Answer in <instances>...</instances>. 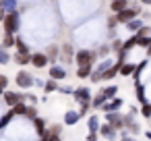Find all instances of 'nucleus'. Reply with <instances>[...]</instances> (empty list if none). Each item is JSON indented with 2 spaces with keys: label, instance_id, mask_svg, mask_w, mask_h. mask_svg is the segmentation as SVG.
I'll return each instance as SVG.
<instances>
[{
  "label": "nucleus",
  "instance_id": "6",
  "mask_svg": "<svg viewBox=\"0 0 151 141\" xmlns=\"http://www.w3.org/2000/svg\"><path fill=\"white\" fill-rule=\"evenodd\" d=\"M122 106V100H118V98H114L112 102H106L101 108H104V112L108 114V112H118V108Z\"/></svg>",
  "mask_w": 151,
  "mask_h": 141
},
{
  "label": "nucleus",
  "instance_id": "15",
  "mask_svg": "<svg viewBox=\"0 0 151 141\" xmlns=\"http://www.w3.org/2000/svg\"><path fill=\"white\" fill-rule=\"evenodd\" d=\"M134 71H137V67H134V64H130V62L120 67V75H122V77H128V75L132 77V75H134Z\"/></svg>",
  "mask_w": 151,
  "mask_h": 141
},
{
  "label": "nucleus",
  "instance_id": "36",
  "mask_svg": "<svg viewBox=\"0 0 151 141\" xmlns=\"http://www.w3.org/2000/svg\"><path fill=\"white\" fill-rule=\"evenodd\" d=\"M48 141H60V137H58V135H52V133H48Z\"/></svg>",
  "mask_w": 151,
  "mask_h": 141
},
{
  "label": "nucleus",
  "instance_id": "32",
  "mask_svg": "<svg viewBox=\"0 0 151 141\" xmlns=\"http://www.w3.org/2000/svg\"><path fill=\"white\" fill-rule=\"evenodd\" d=\"M87 110H89V102H83V106H81V110H79V114L83 116V114H87Z\"/></svg>",
  "mask_w": 151,
  "mask_h": 141
},
{
  "label": "nucleus",
  "instance_id": "45",
  "mask_svg": "<svg viewBox=\"0 0 151 141\" xmlns=\"http://www.w3.org/2000/svg\"><path fill=\"white\" fill-rule=\"evenodd\" d=\"M112 2H114V0H112Z\"/></svg>",
  "mask_w": 151,
  "mask_h": 141
},
{
  "label": "nucleus",
  "instance_id": "40",
  "mask_svg": "<svg viewBox=\"0 0 151 141\" xmlns=\"http://www.w3.org/2000/svg\"><path fill=\"white\" fill-rule=\"evenodd\" d=\"M141 2H143V4H151V0H141Z\"/></svg>",
  "mask_w": 151,
  "mask_h": 141
},
{
  "label": "nucleus",
  "instance_id": "14",
  "mask_svg": "<svg viewBox=\"0 0 151 141\" xmlns=\"http://www.w3.org/2000/svg\"><path fill=\"white\" fill-rule=\"evenodd\" d=\"M116 91H118V87H116V85H108V87H104V89H101V95H104L106 100H112V98H116Z\"/></svg>",
  "mask_w": 151,
  "mask_h": 141
},
{
  "label": "nucleus",
  "instance_id": "41",
  "mask_svg": "<svg viewBox=\"0 0 151 141\" xmlns=\"http://www.w3.org/2000/svg\"><path fill=\"white\" fill-rule=\"evenodd\" d=\"M147 139H151V131H147Z\"/></svg>",
  "mask_w": 151,
  "mask_h": 141
},
{
  "label": "nucleus",
  "instance_id": "44",
  "mask_svg": "<svg viewBox=\"0 0 151 141\" xmlns=\"http://www.w3.org/2000/svg\"><path fill=\"white\" fill-rule=\"evenodd\" d=\"M2 2H4V0H0V7H2Z\"/></svg>",
  "mask_w": 151,
  "mask_h": 141
},
{
  "label": "nucleus",
  "instance_id": "25",
  "mask_svg": "<svg viewBox=\"0 0 151 141\" xmlns=\"http://www.w3.org/2000/svg\"><path fill=\"white\" fill-rule=\"evenodd\" d=\"M13 110H15V114H27V110H29V106H25L23 102H19L17 106H13Z\"/></svg>",
  "mask_w": 151,
  "mask_h": 141
},
{
  "label": "nucleus",
  "instance_id": "22",
  "mask_svg": "<svg viewBox=\"0 0 151 141\" xmlns=\"http://www.w3.org/2000/svg\"><path fill=\"white\" fill-rule=\"evenodd\" d=\"M137 46H141V48H149V46H151V38H147V35L139 38V35H137Z\"/></svg>",
  "mask_w": 151,
  "mask_h": 141
},
{
  "label": "nucleus",
  "instance_id": "16",
  "mask_svg": "<svg viewBox=\"0 0 151 141\" xmlns=\"http://www.w3.org/2000/svg\"><path fill=\"white\" fill-rule=\"evenodd\" d=\"M128 7V2H126V0H114V2H112V11L118 15V13H122L124 9Z\"/></svg>",
  "mask_w": 151,
  "mask_h": 141
},
{
  "label": "nucleus",
  "instance_id": "3",
  "mask_svg": "<svg viewBox=\"0 0 151 141\" xmlns=\"http://www.w3.org/2000/svg\"><path fill=\"white\" fill-rule=\"evenodd\" d=\"M33 83H35V81H33V77H31L29 73L21 71V73L17 75V85H19V87H23V89H29Z\"/></svg>",
  "mask_w": 151,
  "mask_h": 141
},
{
  "label": "nucleus",
  "instance_id": "28",
  "mask_svg": "<svg viewBox=\"0 0 151 141\" xmlns=\"http://www.w3.org/2000/svg\"><path fill=\"white\" fill-rule=\"evenodd\" d=\"M17 48H19V54H29V48L23 40H17Z\"/></svg>",
  "mask_w": 151,
  "mask_h": 141
},
{
  "label": "nucleus",
  "instance_id": "37",
  "mask_svg": "<svg viewBox=\"0 0 151 141\" xmlns=\"http://www.w3.org/2000/svg\"><path fill=\"white\" fill-rule=\"evenodd\" d=\"M122 141H134V137H130L128 133H124V135H122Z\"/></svg>",
  "mask_w": 151,
  "mask_h": 141
},
{
  "label": "nucleus",
  "instance_id": "35",
  "mask_svg": "<svg viewBox=\"0 0 151 141\" xmlns=\"http://www.w3.org/2000/svg\"><path fill=\"white\" fill-rule=\"evenodd\" d=\"M58 91H62V93H75V89H70V87H60Z\"/></svg>",
  "mask_w": 151,
  "mask_h": 141
},
{
  "label": "nucleus",
  "instance_id": "21",
  "mask_svg": "<svg viewBox=\"0 0 151 141\" xmlns=\"http://www.w3.org/2000/svg\"><path fill=\"white\" fill-rule=\"evenodd\" d=\"M134 87H137V100H139L141 104H145V87H143L141 83H137Z\"/></svg>",
  "mask_w": 151,
  "mask_h": 141
},
{
  "label": "nucleus",
  "instance_id": "20",
  "mask_svg": "<svg viewBox=\"0 0 151 141\" xmlns=\"http://www.w3.org/2000/svg\"><path fill=\"white\" fill-rule=\"evenodd\" d=\"M101 127H99V120H97V116H91L89 118V133H97Z\"/></svg>",
  "mask_w": 151,
  "mask_h": 141
},
{
  "label": "nucleus",
  "instance_id": "18",
  "mask_svg": "<svg viewBox=\"0 0 151 141\" xmlns=\"http://www.w3.org/2000/svg\"><path fill=\"white\" fill-rule=\"evenodd\" d=\"M13 116H15V110L11 108V110H9V112H6V114H4L2 118H0V131H2V129H4V127H6V124H9L11 120H13Z\"/></svg>",
  "mask_w": 151,
  "mask_h": 141
},
{
  "label": "nucleus",
  "instance_id": "43",
  "mask_svg": "<svg viewBox=\"0 0 151 141\" xmlns=\"http://www.w3.org/2000/svg\"><path fill=\"white\" fill-rule=\"evenodd\" d=\"M0 93H4V89H2V87H0Z\"/></svg>",
  "mask_w": 151,
  "mask_h": 141
},
{
  "label": "nucleus",
  "instance_id": "17",
  "mask_svg": "<svg viewBox=\"0 0 151 141\" xmlns=\"http://www.w3.org/2000/svg\"><path fill=\"white\" fill-rule=\"evenodd\" d=\"M77 77H79V79L91 77V64H87V67H77Z\"/></svg>",
  "mask_w": 151,
  "mask_h": 141
},
{
  "label": "nucleus",
  "instance_id": "9",
  "mask_svg": "<svg viewBox=\"0 0 151 141\" xmlns=\"http://www.w3.org/2000/svg\"><path fill=\"white\" fill-rule=\"evenodd\" d=\"M50 77H52L54 81H62V79L66 77V71H64L62 67H52V69H50Z\"/></svg>",
  "mask_w": 151,
  "mask_h": 141
},
{
  "label": "nucleus",
  "instance_id": "34",
  "mask_svg": "<svg viewBox=\"0 0 151 141\" xmlns=\"http://www.w3.org/2000/svg\"><path fill=\"white\" fill-rule=\"evenodd\" d=\"M25 116H29V118H37V116H35V108H29Z\"/></svg>",
  "mask_w": 151,
  "mask_h": 141
},
{
  "label": "nucleus",
  "instance_id": "7",
  "mask_svg": "<svg viewBox=\"0 0 151 141\" xmlns=\"http://www.w3.org/2000/svg\"><path fill=\"white\" fill-rule=\"evenodd\" d=\"M120 67H122V64H114V67H110L108 71H104V73H101V79H106V81H112V79H114V77L120 73Z\"/></svg>",
  "mask_w": 151,
  "mask_h": 141
},
{
  "label": "nucleus",
  "instance_id": "8",
  "mask_svg": "<svg viewBox=\"0 0 151 141\" xmlns=\"http://www.w3.org/2000/svg\"><path fill=\"white\" fill-rule=\"evenodd\" d=\"M31 64H33V67H37V69H44V67L48 64L46 54H33V56H31Z\"/></svg>",
  "mask_w": 151,
  "mask_h": 141
},
{
  "label": "nucleus",
  "instance_id": "19",
  "mask_svg": "<svg viewBox=\"0 0 151 141\" xmlns=\"http://www.w3.org/2000/svg\"><path fill=\"white\" fill-rule=\"evenodd\" d=\"M33 124H35V131H37V133H40L42 137H44V135L48 133V131H46V122H44L42 118H33Z\"/></svg>",
  "mask_w": 151,
  "mask_h": 141
},
{
  "label": "nucleus",
  "instance_id": "5",
  "mask_svg": "<svg viewBox=\"0 0 151 141\" xmlns=\"http://www.w3.org/2000/svg\"><path fill=\"white\" fill-rule=\"evenodd\" d=\"M106 118H108V122H110L114 129L124 127V116H120L118 112H108V114H106Z\"/></svg>",
  "mask_w": 151,
  "mask_h": 141
},
{
  "label": "nucleus",
  "instance_id": "29",
  "mask_svg": "<svg viewBox=\"0 0 151 141\" xmlns=\"http://www.w3.org/2000/svg\"><path fill=\"white\" fill-rule=\"evenodd\" d=\"M9 62V54L4 52V48H0V64H6Z\"/></svg>",
  "mask_w": 151,
  "mask_h": 141
},
{
  "label": "nucleus",
  "instance_id": "13",
  "mask_svg": "<svg viewBox=\"0 0 151 141\" xmlns=\"http://www.w3.org/2000/svg\"><path fill=\"white\" fill-rule=\"evenodd\" d=\"M75 98L77 100H81V102H89V89L87 87H79V89H75Z\"/></svg>",
  "mask_w": 151,
  "mask_h": 141
},
{
  "label": "nucleus",
  "instance_id": "11",
  "mask_svg": "<svg viewBox=\"0 0 151 141\" xmlns=\"http://www.w3.org/2000/svg\"><path fill=\"white\" fill-rule=\"evenodd\" d=\"M79 118H81V114H79V112L68 110V112L64 114V124H77V122H79Z\"/></svg>",
  "mask_w": 151,
  "mask_h": 141
},
{
  "label": "nucleus",
  "instance_id": "38",
  "mask_svg": "<svg viewBox=\"0 0 151 141\" xmlns=\"http://www.w3.org/2000/svg\"><path fill=\"white\" fill-rule=\"evenodd\" d=\"M87 141H97V135H95V133H89V137H87Z\"/></svg>",
  "mask_w": 151,
  "mask_h": 141
},
{
  "label": "nucleus",
  "instance_id": "26",
  "mask_svg": "<svg viewBox=\"0 0 151 141\" xmlns=\"http://www.w3.org/2000/svg\"><path fill=\"white\" fill-rule=\"evenodd\" d=\"M141 114H143L145 118H151V104H149V102L141 104Z\"/></svg>",
  "mask_w": 151,
  "mask_h": 141
},
{
  "label": "nucleus",
  "instance_id": "1",
  "mask_svg": "<svg viewBox=\"0 0 151 141\" xmlns=\"http://www.w3.org/2000/svg\"><path fill=\"white\" fill-rule=\"evenodd\" d=\"M17 27H19V19H17V13L13 11V13H9V15L4 17V31L13 35V33L17 31Z\"/></svg>",
  "mask_w": 151,
  "mask_h": 141
},
{
  "label": "nucleus",
  "instance_id": "12",
  "mask_svg": "<svg viewBox=\"0 0 151 141\" xmlns=\"http://www.w3.org/2000/svg\"><path fill=\"white\" fill-rule=\"evenodd\" d=\"M99 133H101V135H104L106 139H114V137H116V129H114V127H112L110 122H108V124H101Z\"/></svg>",
  "mask_w": 151,
  "mask_h": 141
},
{
  "label": "nucleus",
  "instance_id": "42",
  "mask_svg": "<svg viewBox=\"0 0 151 141\" xmlns=\"http://www.w3.org/2000/svg\"><path fill=\"white\" fill-rule=\"evenodd\" d=\"M147 54H149V56H151V46H149V48H147Z\"/></svg>",
  "mask_w": 151,
  "mask_h": 141
},
{
  "label": "nucleus",
  "instance_id": "2",
  "mask_svg": "<svg viewBox=\"0 0 151 141\" xmlns=\"http://www.w3.org/2000/svg\"><path fill=\"white\" fill-rule=\"evenodd\" d=\"M137 15H139V9H124L122 13L116 15V19H118V23H130Z\"/></svg>",
  "mask_w": 151,
  "mask_h": 141
},
{
  "label": "nucleus",
  "instance_id": "10",
  "mask_svg": "<svg viewBox=\"0 0 151 141\" xmlns=\"http://www.w3.org/2000/svg\"><path fill=\"white\" fill-rule=\"evenodd\" d=\"M4 100H6L9 106H17V104L21 102V95L15 93V91H4Z\"/></svg>",
  "mask_w": 151,
  "mask_h": 141
},
{
  "label": "nucleus",
  "instance_id": "4",
  "mask_svg": "<svg viewBox=\"0 0 151 141\" xmlns=\"http://www.w3.org/2000/svg\"><path fill=\"white\" fill-rule=\"evenodd\" d=\"M75 58H77V67H87V64H91L93 54H91V52H87V50H79Z\"/></svg>",
  "mask_w": 151,
  "mask_h": 141
},
{
  "label": "nucleus",
  "instance_id": "23",
  "mask_svg": "<svg viewBox=\"0 0 151 141\" xmlns=\"http://www.w3.org/2000/svg\"><path fill=\"white\" fill-rule=\"evenodd\" d=\"M126 27H128V29H130V31H139V29H141V27H143V23H141V21H139V19H132V21H130V23H126Z\"/></svg>",
  "mask_w": 151,
  "mask_h": 141
},
{
  "label": "nucleus",
  "instance_id": "30",
  "mask_svg": "<svg viewBox=\"0 0 151 141\" xmlns=\"http://www.w3.org/2000/svg\"><path fill=\"white\" fill-rule=\"evenodd\" d=\"M104 104H106V98H104V95H101V93H99V95H97V98H95V100H93V106H95V108H97V106H104Z\"/></svg>",
  "mask_w": 151,
  "mask_h": 141
},
{
  "label": "nucleus",
  "instance_id": "33",
  "mask_svg": "<svg viewBox=\"0 0 151 141\" xmlns=\"http://www.w3.org/2000/svg\"><path fill=\"white\" fill-rule=\"evenodd\" d=\"M6 85H9V79H6L4 75H0V87H2V89H6Z\"/></svg>",
  "mask_w": 151,
  "mask_h": 141
},
{
  "label": "nucleus",
  "instance_id": "31",
  "mask_svg": "<svg viewBox=\"0 0 151 141\" xmlns=\"http://www.w3.org/2000/svg\"><path fill=\"white\" fill-rule=\"evenodd\" d=\"M54 89H56V81L52 79V81H48V83H46V91H54Z\"/></svg>",
  "mask_w": 151,
  "mask_h": 141
},
{
  "label": "nucleus",
  "instance_id": "39",
  "mask_svg": "<svg viewBox=\"0 0 151 141\" xmlns=\"http://www.w3.org/2000/svg\"><path fill=\"white\" fill-rule=\"evenodd\" d=\"M4 17H6V15H4V11H2V7H0V19H2V21H4Z\"/></svg>",
  "mask_w": 151,
  "mask_h": 141
},
{
  "label": "nucleus",
  "instance_id": "24",
  "mask_svg": "<svg viewBox=\"0 0 151 141\" xmlns=\"http://www.w3.org/2000/svg\"><path fill=\"white\" fill-rule=\"evenodd\" d=\"M15 60H17L19 64H29V62H31V56H29V54H17Z\"/></svg>",
  "mask_w": 151,
  "mask_h": 141
},
{
  "label": "nucleus",
  "instance_id": "27",
  "mask_svg": "<svg viewBox=\"0 0 151 141\" xmlns=\"http://www.w3.org/2000/svg\"><path fill=\"white\" fill-rule=\"evenodd\" d=\"M17 44V40L11 35V33H6V38H4V44H2V48H13Z\"/></svg>",
  "mask_w": 151,
  "mask_h": 141
}]
</instances>
